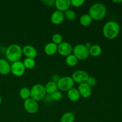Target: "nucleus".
<instances>
[{
	"instance_id": "obj_1",
	"label": "nucleus",
	"mask_w": 122,
	"mask_h": 122,
	"mask_svg": "<svg viewBox=\"0 0 122 122\" xmlns=\"http://www.w3.org/2000/svg\"><path fill=\"white\" fill-rule=\"evenodd\" d=\"M120 25L117 21L110 20L105 23L102 27V33L105 38L110 40L116 39L120 33Z\"/></svg>"
},
{
	"instance_id": "obj_2",
	"label": "nucleus",
	"mask_w": 122,
	"mask_h": 122,
	"mask_svg": "<svg viewBox=\"0 0 122 122\" xmlns=\"http://www.w3.org/2000/svg\"><path fill=\"white\" fill-rule=\"evenodd\" d=\"M22 55V48L17 44H11L6 49V58L8 61L12 63L20 61Z\"/></svg>"
},
{
	"instance_id": "obj_3",
	"label": "nucleus",
	"mask_w": 122,
	"mask_h": 122,
	"mask_svg": "<svg viewBox=\"0 0 122 122\" xmlns=\"http://www.w3.org/2000/svg\"><path fill=\"white\" fill-rule=\"evenodd\" d=\"M88 14L93 20L99 21L102 20L106 15L107 8L103 4L97 2L91 6Z\"/></svg>"
},
{
	"instance_id": "obj_4",
	"label": "nucleus",
	"mask_w": 122,
	"mask_h": 122,
	"mask_svg": "<svg viewBox=\"0 0 122 122\" xmlns=\"http://www.w3.org/2000/svg\"><path fill=\"white\" fill-rule=\"evenodd\" d=\"M45 86L40 83L34 85L30 89V98L36 101L43 100L46 96Z\"/></svg>"
},
{
	"instance_id": "obj_5",
	"label": "nucleus",
	"mask_w": 122,
	"mask_h": 122,
	"mask_svg": "<svg viewBox=\"0 0 122 122\" xmlns=\"http://www.w3.org/2000/svg\"><path fill=\"white\" fill-rule=\"evenodd\" d=\"M73 54L78 60L83 61L89 57V49L87 48L83 44H78L73 47Z\"/></svg>"
},
{
	"instance_id": "obj_6",
	"label": "nucleus",
	"mask_w": 122,
	"mask_h": 122,
	"mask_svg": "<svg viewBox=\"0 0 122 122\" xmlns=\"http://www.w3.org/2000/svg\"><path fill=\"white\" fill-rule=\"evenodd\" d=\"M57 83L58 90L62 92H67L73 88L75 85V82L71 77L69 76L61 77Z\"/></svg>"
},
{
	"instance_id": "obj_7",
	"label": "nucleus",
	"mask_w": 122,
	"mask_h": 122,
	"mask_svg": "<svg viewBox=\"0 0 122 122\" xmlns=\"http://www.w3.org/2000/svg\"><path fill=\"white\" fill-rule=\"evenodd\" d=\"M26 68L24 66L23 61H18L13 63L11 65V72L14 76L16 77H20L25 74Z\"/></svg>"
},
{
	"instance_id": "obj_8",
	"label": "nucleus",
	"mask_w": 122,
	"mask_h": 122,
	"mask_svg": "<svg viewBox=\"0 0 122 122\" xmlns=\"http://www.w3.org/2000/svg\"><path fill=\"white\" fill-rule=\"evenodd\" d=\"M71 77L75 83L81 84V83H85L86 82L89 75L88 73L85 70H78L74 71Z\"/></svg>"
},
{
	"instance_id": "obj_9",
	"label": "nucleus",
	"mask_w": 122,
	"mask_h": 122,
	"mask_svg": "<svg viewBox=\"0 0 122 122\" xmlns=\"http://www.w3.org/2000/svg\"><path fill=\"white\" fill-rule=\"evenodd\" d=\"M23 107L25 110L29 114H35L38 112L39 109V105L38 102L31 98L24 101Z\"/></svg>"
},
{
	"instance_id": "obj_10",
	"label": "nucleus",
	"mask_w": 122,
	"mask_h": 122,
	"mask_svg": "<svg viewBox=\"0 0 122 122\" xmlns=\"http://www.w3.org/2000/svg\"><path fill=\"white\" fill-rule=\"evenodd\" d=\"M72 52V46L67 42H63L60 45H57V52L61 56L66 57L67 56L71 54Z\"/></svg>"
},
{
	"instance_id": "obj_11",
	"label": "nucleus",
	"mask_w": 122,
	"mask_h": 122,
	"mask_svg": "<svg viewBox=\"0 0 122 122\" xmlns=\"http://www.w3.org/2000/svg\"><path fill=\"white\" fill-rule=\"evenodd\" d=\"M79 92L80 96L83 98H88L92 95V88L86 83H81L77 88Z\"/></svg>"
},
{
	"instance_id": "obj_12",
	"label": "nucleus",
	"mask_w": 122,
	"mask_h": 122,
	"mask_svg": "<svg viewBox=\"0 0 122 122\" xmlns=\"http://www.w3.org/2000/svg\"><path fill=\"white\" fill-rule=\"evenodd\" d=\"M23 54L25 55L26 58H35L38 56V51L36 49L30 45H27L23 46L22 48Z\"/></svg>"
},
{
	"instance_id": "obj_13",
	"label": "nucleus",
	"mask_w": 122,
	"mask_h": 122,
	"mask_svg": "<svg viewBox=\"0 0 122 122\" xmlns=\"http://www.w3.org/2000/svg\"><path fill=\"white\" fill-rule=\"evenodd\" d=\"M54 6L57 8V10L64 13L70 9L71 6L70 0H56L55 1Z\"/></svg>"
},
{
	"instance_id": "obj_14",
	"label": "nucleus",
	"mask_w": 122,
	"mask_h": 122,
	"mask_svg": "<svg viewBox=\"0 0 122 122\" xmlns=\"http://www.w3.org/2000/svg\"><path fill=\"white\" fill-rule=\"evenodd\" d=\"M64 13L56 10L52 13L51 15V21L54 25H59L63 22L64 20Z\"/></svg>"
},
{
	"instance_id": "obj_15",
	"label": "nucleus",
	"mask_w": 122,
	"mask_h": 122,
	"mask_svg": "<svg viewBox=\"0 0 122 122\" xmlns=\"http://www.w3.org/2000/svg\"><path fill=\"white\" fill-rule=\"evenodd\" d=\"M11 72V65L8 61L3 58H0V74L7 75Z\"/></svg>"
},
{
	"instance_id": "obj_16",
	"label": "nucleus",
	"mask_w": 122,
	"mask_h": 122,
	"mask_svg": "<svg viewBox=\"0 0 122 122\" xmlns=\"http://www.w3.org/2000/svg\"><path fill=\"white\" fill-rule=\"evenodd\" d=\"M67 95L68 98L72 102H77L79 100L81 97L77 89L75 88L74 87L67 92Z\"/></svg>"
},
{
	"instance_id": "obj_17",
	"label": "nucleus",
	"mask_w": 122,
	"mask_h": 122,
	"mask_svg": "<svg viewBox=\"0 0 122 122\" xmlns=\"http://www.w3.org/2000/svg\"><path fill=\"white\" fill-rule=\"evenodd\" d=\"M44 86H45L46 94H48V95H52L55 92L58 91L57 83L52 81L47 82L45 85H44Z\"/></svg>"
},
{
	"instance_id": "obj_18",
	"label": "nucleus",
	"mask_w": 122,
	"mask_h": 122,
	"mask_svg": "<svg viewBox=\"0 0 122 122\" xmlns=\"http://www.w3.org/2000/svg\"><path fill=\"white\" fill-rule=\"evenodd\" d=\"M44 52L47 56H53L57 52V45L52 42H49L44 46Z\"/></svg>"
},
{
	"instance_id": "obj_19",
	"label": "nucleus",
	"mask_w": 122,
	"mask_h": 122,
	"mask_svg": "<svg viewBox=\"0 0 122 122\" xmlns=\"http://www.w3.org/2000/svg\"><path fill=\"white\" fill-rule=\"evenodd\" d=\"M89 55L94 57H99L102 53V48L99 45H92L90 48L89 49Z\"/></svg>"
},
{
	"instance_id": "obj_20",
	"label": "nucleus",
	"mask_w": 122,
	"mask_h": 122,
	"mask_svg": "<svg viewBox=\"0 0 122 122\" xmlns=\"http://www.w3.org/2000/svg\"><path fill=\"white\" fill-rule=\"evenodd\" d=\"M93 20L89 14H84L81 15L80 18V23L84 27H88L91 25Z\"/></svg>"
},
{
	"instance_id": "obj_21",
	"label": "nucleus",
	"mask_w": 122,
	"mask_h": 122,
	"mask_svg": "<svg viewBox=\"0 0 122 122\" xmlns=\"http://www.w3.org/2000/svg\"><path fill=\"white\" fill-rule=\"evenodd\" d=\"M75 120V114L72 112H66L60 118V122H74Z\"/></svg>"
},
{
	"instance_id": "obj_22",
	"label": "nucleus",
	"mask_w": 122,
	"mask_h": 122,
	"mask_svg": "<svg viewBox=\"0 0 122 122\" xmlns=\"http://www.w3.org/2000/svg\"><path fill=\"white\" fill-rule=\"evenodd\" d=\"M19 96L22 100H25L30 98V89L27 87H23L19 91Z\"/></svg>"
},
{
	"instance_id": "obj_23",
	"label": "nucleus",
	"mask_w": 122,
	"mask_h": 122,
	"mask_svg": "<svg viewBox=\"0 0 122 122\" xmlns=\"http://www.w3.org/2000/svg\"><path fill=\"white\" fill-rule=\"evenodd\" d=\"M78 61L77 58L73 54L66 57V63L70 67L75 66L78 63Z\"/></svg>"
},
{
	"instance_id": "obj_24",
	"label": "nucleus",
	"mask_w": 122,
	"mask_h": 122,
	"mask_svg": "<svg viewBox=\"0 0 122 122\" xmlns=\"http://www.w3.org/2000/svg\"><path fill=\"white\" fill-rule=\"evenodd\" d=\"M26 69H32L35 66L36 61L33 58H26L23 61Z\"/></svg>"
},
{
	"instance_id": "obj_25",
	"label": "nucleus",
	"mask_w": 122,
	"mask_h": 122,
	"mask_svg": "<svg viewBox=\"0 0 122 122\" xmlns=\"http://www.w3.org/2000/svg\"><path fill=\"white\" fill-rule=\"evenodd\" d=\"M64 18H66L67 20H69V21H73L76 17V14L75 11L70 9H69L68 10L64 12Z\"/></svg>"
},
{
	"instance_id": "obj_26",
	"label": "nucleus",
	"mask_w": 122,
	"mask_h": 122,
	"mask_svg": "<svg viewBox=\"0 0 122 122\" xmlns=\"http://www.w3.org/2000/svg\"><path fill=\"white\" fill-rule=\"evenodd\" d=\"M51 39H52V42L56 44L57 45H60L61 43L63 42V36H62L61 35L58 33H56L54 34Z\"/></svg>"
},
{
	"instance_id": "obj_27",
	"label": "nucleus",
	"mask_w": 122,
	"mask_h": 122,
	"mask_svg": "<svg viewBox=\"0 0 122 122\" xmlns=\"http://www.w3.org/2000/svg\"><path fill=\"white\" fill-rule=\"evenodd\" d=\"M52 97V98L53 100V101H59L63 98V94H62L61 92L60 91H57L55 92L54 94H52L51 95Z\"/></svg>"
},
{
	"instance_id": "obj_28",
	"label": "nucleus",
	"mask_w": 122,
	"mask_h": 122,
	"mask_svg": "<svg viewBox=\"0 0 122 122\" xmlns=\"http://www.w3.org/2000/svg\"><path fill=\"white\" fill-rule=\"evenodd\" d=\"M86 83L89 86L92 88V87H95V86H96L97 82V80L95 77H92V76H89V77H88Z\"/></svg>"
},
{
	"instance_id": "obj_29",
	"label": "nucleus",
	"mask_w": 122,
	"mask_h": 122,
	"mask_svg": "<svg viewBox=\"0 0 122 122\" xmlns=\"http://www.w3.org/2000/svg\"><path fill=\"white\" fill-rule=\"evenodd\" d=\"M84 3V0H71L70 1L71 5L74 7H76V8L81 7L82 5H83Z\"/></svg>"
},
{
	"instance_id": "obj_30",
	"label": "nucleus",
	"mask_w": 122,
	"mask_h": 122,
	"mask_svg": "<svg viewBox=\"0 0 122 122\" xmlns=\"http://www.w3.org/2000/svg\"><path fill=\"white\" fill-rule=\"evenodd\" d=\"M46 5L49 7H53L55 5V1H51V0H46V1H42Z\"/></svg>"
},
{
	"instance_id": "obj_31",
	"label": "nucleus",
	"mask_w": 122,
	"mask_h": 122,
	"mask_svg": "<svg viewBox=\"0 0 122 122\" xmlns=\"http://www.w3.org/2000/svg\"><path fill=\"white\" fill-rule=\"evenodd\" d=\"M84 45H85V46L88 49L90 48L91 46H92V45H91V42H86L85 44H84Z\"/></svg>"
},
{
	"instance_id": "obj_32",
	"label": "nucleus",
	"mask_w": 122,
	"mask_h": 122,
	"mask_svg": "<svg viewBox=\"0 0 122 122\" xmlns=\"http://www.w3.org/2000/svg\"><path fill=\"white\" fill-rule=\"evenodd\" d=\"M112 2H114V3H122V0H113V1H112Z\"/></svg>"
},
{
	"instance_id": "obj_33",
	"label": "nucleus",
	"mask_w": 122,
	"mask_h": 122,
	"mask_svg": "<svg viewBox=\"0 0 122 122\" xmlns=\"http://www.w3.org/2000/svg\"><path fill=\"white\" fill-rule=\"evenodd\" d=\"M2 97H1V96L0 95V105L1 104V103H2Z\"/></svg>"
}]
</instances>
